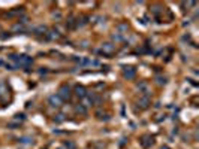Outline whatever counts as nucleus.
<instances>
[{"label":"nucleus","mask_w":199,"mask_h":149,"mask_svg":"<svg viewBox=\"0 0 199 149\" xmlns=\"http://www.w3.org/2000/svg\"><path fill=\"white\" fill-rule=\"evenodd\" d=\"M159 9H160L159 6H154V8H153V14H154V15H159V14H160V10H159Z\"/></svg>","instance_id":"nucleus-16"},{"label":"nucleus","mask_w":199,"mask_h":149,"mask_svg":"<svg viewBox=\"0 0 199 149\" xmlns=\"http://www.w3.org/2000/svg\"><path fill=\"white\" fill-rule=\"evenodd\" d=\"M60 149H65V148H60Z\"/></svg>","instance_id":"nucleus-18"},{"label":"nucleus","mask_w":199,"mask_h":149,"mask_svg":"<svg viewBox=\"0 0 199 149\" xmlns=\"http://www.w3.org/2000/svg\"><path fill=\"white\" fill-rule=\"evenodd\" d=\"M54 121H56V122H63L65 118H63V115H57V118H54Z\"/></svg>","instance_id":"nucleus-13"},{"label":"nucleus","mask_w":199,"mask_h":149,"mask_svg":"<svg viewBox=\"0 0 199 149\" xmlns=\"http://www.w3.org/2000/svg\"><path fill=\"white\" fill-rule=\"evenodd\" d=\"M138 106H139V109H148L150 107V98H148V95H144V97L139 98Z\"/></svg>","instance_id":"nucleus-4"},{"label":"nucleus","mask_w":199,"mask_h":149,"mask_svg":"<svg viewBox=\"0 0 199 149\" xmlns=\"http://www.w3.org/2000/svg\"><path fill=\"white\" fill-rule=\"evenodd\" d=\"M113 39L114 40H123V36L121 34H113Z\"/></svg>","instance_id":"nucleus-15"},{"label":"nucleus","mask_w":199,"mask_h":149,"mask_svg":"<svg viewBox=\"0 0 199 149\" xmlns=\"http://www.w3.org/2000/svg\"><path fill=\"white\" fill-rule=\"evenodd\" d=\"M20 142H21V143H26V145L33 143V140H32V139H29V137H23V139H20Z\"/></svg>","instance_id":"nucleus-12"},{"label":"nucleus","mask_w":199,"mask_h":149,"mask_svg":"<svg viewBox=\"0 0 199 149\" xmlns=\"http://www.w3.org/2000/svg\"><path fill=\"white\" fill-rule=\"evenodd\" d=\"M75 94H77L79 98H84V97L87 95V90L84 88V86H81V85H77V86H75Z\"/></svg>","instance_id":"nucleus-6"},{"label":"nucleus","mask_w":199,"mask_h":149,"mask_svg":"<svg viewBox=\"0 0 199 149\" xmlns=\"http://www.w3.org/2000/svg\"><path fill=\"white\" fill-rule=\"evenodd\" d=\"M48 102H49V104H51L53 107H60L61 106V103H63V100L57 95V94H53L51 97L48 98Z\"/></svg>","instance_id":"nucleus-2"},{"label":"nucleus","mask_w":199,"mask_h":149,"mask_svg":"<svg viewBox=\"0 0 199 149\" xmlns=\"http://www.w3.org/2000/svg\"><path fill=\"white\" fill-rule=\"evenodd\" d=\"M135 73H136V70H135L133 67H124V72H123L124 78H127V79L135 78Z\"/></svg>","instance_id":"nucleus-5"},{"label":"nucleus","mask_w":199,"mask_h":149,"mask_svg":"<svg viewBox=\"0 0 199 149\" xmlns=\"http://www.w3.org/2000/svg\"><path fill=\"white\" fill-rule=\"evenodd\" d=\"M18 127H20L18 122H9V124H8V128H12V130H14V128H18Z\"/></svg>","instance_id":"nucleus-11"},{"label":"nucleus","mask_w":199,"mask_h":149,"mask_svg":"<svg viewBox=\"0 0 199 149\" xmlns=\"http://www.w3.org/2000/svg\"><path fill=\"white\" fill-rule=\"evenodd\" d=\"M75 112H77V113H81V115H85L87 113V107H84L82 104H79V106L75 107Z\"/></svg>","instance_id":"nucleus-9"},{"label":"nucleus","mask_w":199,"mask_h":149,"mask_svg":"<svg viewBox=\"0 0 199 149\" xmlns=\"http://www.w3.org/2000/svg\"><path fill=\"white\" fill-rule=\"evenodd\" d=\"M61 34L57 31V30H51V31H46V39H60Z\"/></svg>","instance_id":"nucleus-7"},{"label":"nucleus","mask_w":199,"mask_h":149,"mask_svg":"<svg viewBox=\"0 0 199 149\" xmlns=\"http://www.w3.org/2000/svg\"><path fill=\"white\" fill-rule=\"evenodd\" d=\"M160 149H169V148H168V146H162Z\"/></svg>","instance_id":"nucleus-17"},{"label":"nucleus","mask_w":199,"mask_h":149,"mask_svg":"<svg viewBox=\"0 0 199 149\" xmlns=\"http://www.w3.org/2000/svg\"><path fill=\"white\" fill-rule=\"evenodd\" d=\"M46 31H48V29L45 26H39L34 29V34H46Z\"/></svg>","instance_id":"nucleus-8"},{"label":"nucleus","mask_w":199,"mask_h":149,"mask_svg":"<svg viewBox=\"0 0 199 149\" xmlns=\"http://www.w3.org/2000/svg\"><path fill=\"white\" fill-rule=\"evenodd\" d=\"M15 121H18V124L20 122H23L24 119H26V115H23V113H18V115H15V118H14Z\"/></svg>","instance_id":"nucleus-10"},{"label":"nucleus","mask_w":199,"mask_h":149,"mask_svg":"<svg viewBox=\"0 0 199 149\" xmlns=\"http://www.w3.org/2000/svg\"><path fill=\"white\" fill-rule=\"evenodd\" d=\"M120 31H123V30H127V24H120V26L117 27Z\"/></svg>","instance_id":"nucleus-14"},{"label":"nucleus","mask_w":199,"mask_h":149,"mask_svg":"<svg viewBox=\"0 0 199 149\" xmlns=\"http://www.w3.org/2000/svg\"><path fill=\"white\" fill-rule=\"evenodd\" d=\"M114 51H115V45L114 43H103L102 45V52L103 54L109 55V54H113Z\"/></svg>","instance_id":"nucleus-3"},{"label":"nucleus","mask_w":199,"mask_h":149,"mask_svg":"<svg viewBox=\"0 0 199 149\" xmlns=\"http://www.w3.org/2000/svg\"><path fill=\"white\" fill-rule=\"evenodd\" d=\"M61 100H69L70 95H72V91H70V86L69 85H61L60 90H58V94H57Z\"/></svg>","instance_id":"nucleus-1"}]
</instances>
